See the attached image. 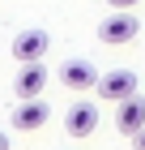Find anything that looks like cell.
Segmentation results:
<instances>
[{
	"label": "cell",
	"instance_id": "obj_1",
	"mask_svg": "<svg viewBox=\"0 0 145 150\" xmlns=\"http://www.w3.org/2000/svg\"><path fill=\"white\" fill-rule=\"evenodd\" d=\"M141 35V22H137L132 9H115L107 22H98V39L107 47H120V43H132V39Z\"/></svg>",
	"mask_w": 145,
	"mask_h": 150
},
{
	"label": "cell",
	"instance_id": "obj_2",
	"mask_svg": "<svg viewBox=\"0 0 145 150\" xmlns=\"http://www.w3.org/2000/svg\"><path fill=\"white\" fill-rule=\"evenodd\" d=\"M141 94V77L132 69H111L98 77V99H111V103H124V99H132Z\"/></svg>",
	"mask_w": 145,
	"mask_h": 150
},
{
	"label": "cell",
	"instance_id": "obj_3",
	"mask_svg": "<svg viewBox=\"0 0 145 150\" xmlns=\"http://www.w3.org/2000/svg\"><path fill=\"white\" fill-rule=\"evenodd\" d=\"M47 47H51V35H47V30H39V26H30V30H17V35H13V56L22 60V64L43 60Z\"/></svg>",
	"mask_w": 145,
	"mask_h": 150
},
{
	"label": "cell",
	"instance_id": "obj_4",
	"mask_svg": "<svg viewBox=\"0 0 145 150\" xmlns=\"http://www.w3.org/2000/svg\"><path fill=\"white\" fill-rule=\"evenodd\" d=\"M60 81H64V90H98V69L90 60H64Z\"/></svg>",
	"mask_w": 145,
	"mask_h": 150
},
{
	"label": "cell",
	"instance_id": "obj_5",
	"mask_svg": "<svg viewBox=\"0 0 145 150\" xmlns=\"http://www.w3.org/2000/svg\"><path fill=\"white\" fill-rule=\"evenodd\" d=\"M94 125H98V107L94 103H73L64 112V133L68 137H90Z\"/></svg>",
	"mask_w": 145,
	"mask_h": 150
},
{
	"label": "cell",
	"instance_id": "obj_6",
	"mask_svg": "<svg viewBox=\"0 0 145 150\" xmlns=\"http://www.w3.org/2000/svg\"><path fill=\"white\" fill-rule=\"evenodd\" d=\"M115 125H120L124 137H137V133L145 129V99H141V94H132V99H124V103H120Z\"/></svg>",
	"mask_w": 145,
	"mask_h": 150
},
{
	"label": "cell",
	"instance_id": "obj_7",
	"mask_svg": "<svg viewBox=\"0 0 145 150\" xmlns=\"http://www.w3.org/2000/svg\"><path fill=\"white\" fill-rule=\"evenodd\" d=\"M47 86V69L43 60H34V64H22V73H17V81H13V90H17V99H39Z\"/></svg>",
	"mask_w": 145,
	"mask_h": 150
},
{
	"label": "cell",
	"instance_id": "obj_8",
	"mask_svg": "<svg viewBox=\"0 0 145 150\" xmlns=\"http://www.w3.org/2000/svg\"><path fill=\"white\" fill-rule=\"evenodd\" d=\"M47 116H51V112H47L43 99H22V107L13 112V125L30 133V129H43V125H47Z\"/></svg>",
	"mask_w": 145,
	"mask_h": 150
},
{
	"label": "cell",
	"instance_id": "obj_9",
	"mask_svg": "<svg viewBox=\"0 0 145 150\" xmlns=\"http://www.w3.org/2000/svg\"><path fill=\"white\" fill-rule=\"evenodd\" d=\"M111 9H132V4H141V0H107Z\"/></svg>",
	"mask_w": 145,
	"mask_h": 150
},
{
	"label": "cell",
	"instance_id": "obj_10",
	"mask_svg": "<svg viewBox=\"0 0 145 150\" xmlns=\"http://www.w3.org/2000/svg\"><path fill=\"white\" fill-rule=\"evenodd\" d=\"M132 146H137V150H145V129H141V133L132 137Z\"/></svg>",
	"mask_w": 145,
	"mask_h": 150
},
{
	"label": "cell",
	"instance_id": "obj_11",
	"mask_svg": "<svg viewBox=\"0 0 145 150\" xmlns=\"http://www.w3.org/2000/svg\"><path fill=\"white\" fill-rule=\"evenodd\" d=\"M0 150H9V133H4V129H0Z\"/></svg>",
	"mask_w": 145,
	"mask_h": 150
}]
</instances>
